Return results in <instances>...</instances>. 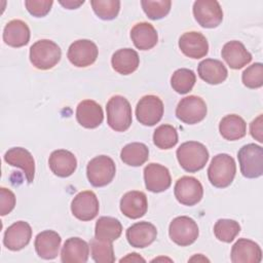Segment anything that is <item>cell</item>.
<instances>
[{"label": "cell", "instance_id": "obj_37", "mask_svg": "<svg viewBox=\"0 0 263 263\" xmlns=\"http://www.w3.org/2000/svg\"><path fill=\"white\" fill-rule=\"evenodd\" d=\"M90 4L95 13L104 21L114 20L120 9L118 0H91Z\"/></svg>", "mask_w": 263, "mask_h": 263}, {"label": "cell", "instance_id": "obj_5", "mask_svg": "<svg viewBox=\"0 0 263 263\" xmlns=\"http://www.w3.org/2000/svg\"><path fill=\"white\" fill-rule=\"evenodd\" d=\"M240 172L248 179L259 178L263 174V148L254 143L242 146L237 152Z\"/></svg>", "mask_w": 263, "mask_h": 263}, {"label": "cell", "instance_id": "obj_39", "mask_svg": "<svg viewBox=\"0 0 263 263\" xmlns=\"http://www.w3.org/2000/svg\"><path fill=\"white\" fill-rule=\"evenodd\" d=\"M241 80L245 86L249 88H259L263 85V65L255 63L249 66L241 75Z\"/></svg>", "mask_w": 263, "mask_h": 263}, {"label": "cell", "instance_id": "obj_35", "mask_svg": "<svg viewBox=\"0 0 263 263\" xmlns=\"http://www.w3.org/2000/svg\"><path fill=\"white\" fill-rule=\"evenodd\" d=\"M91 258L97 263H113L115 261L112 242L93 237L90 239Z\"/></svg>", "mask_w": 263, "mask_h": 263}, {"label": "cell", "instance_id": "obj_9", "mask_svg": "<svg viewBox=\"0 0 263 263\" xmlns=\"http://www.w3.org/2000/svg\"><path fill=\"white\" fill-rule=\"evenodd\" d=\"M163 115V103L154 95H147L140 99L136 107V116L140 123L153 126L158 123Z\"/></svg>", "mask_w": 263, "mask_h": 263}, {"label": "cell", "instance_id": "obj_23", "mask_svg": "<svg viewBox=\"0 0 263 263\" xmlns=\"http://www.w3.org/2000/svg\"><path fill=\"white\" fill-rule=\"evenodd\" d=\"M48 164L55 176L67 178L76 171L77 159L72 152L65 149H58L51 152Z\"/></svg>", "mask_w": 263, "mask_h": 263}, {"label": "cell", "instance_id": "obj_31", "mask_svg": "<svg viewBox=\"0 0 263 263\" xmlns=\"http://www.w3.org/2000/svg\"><path fill=\"white\" fill-rule=\"evenodd\" d=\"M121 223L113 217H101L96 223L95 237L99 239L112 242L121 235Z\"/></svg>", "mask_w": 263, "mask_h": 263}, {"label": "cell", "instance_id": "obj_25", "mask_svg": "<svg viewBox=\"0 0 263 263\" xmlns=\"http://www.w3.org/2000/svg\"><path fill=\"white\" fill-rule=\"evenodd\" d=\"M89 256L88 243L80 237L68 238L61 252V261L63 263H85Z\"/></svg>", "mask_w": 263, "mask_h": 263}, {"label": "cell", "instance_id": "obj_4", "mask_svg": "<svg viewBox=\"0 0 263 263\" xmlns=\"http://www.w3.org/2000/svg\"><path fill=\"white\" fill-rule=\"evenodd\" d=\"M107 122L115 132H125L129 128L133 117L129 102L122 96H113L107 103Z\"/></svg>", "mask_w": 263, "mask_h": 263}, {"label": "cell", "instance_id": "obj_42", "mask_svg": "<svg viewBox=\"0 0 263 263\" xmlns=\"http://www.w3.org/2000/svg\"><path fill=\"white\" fill-rule=\"evenodd\" d=\"M251 136L258 142H263V115L260 114L250 124Z\"/></svg>", "mask_w": 263, "mask_h": 263}, {"label": "cell", "instance_id": "obj_15", "mask_svg": "<svg viewBox=\"0 0 263 263\" xmlns=\"http://www.w3.org/2000/svg\"><path fill=\"white\" fill-rule=\"evenodd\" d=\"M32 237V228L25 221L11 224L4 232L3 243L10 251H20L28 246Z\"/></svg>", "mask_w": 263, "mask_h": 263}, {"label": "cell", "instance_id": "obj_7", "mask_svg": "<svg viewBox=\"0 0 263 263\" xmlns=\"http://www.w3.org/2000/svg\"><path fill=\"white\" fill-rule=\"evenodd\" d=\"M171 239L178 246L192 245L198 237L199 230L196 222L187 216H179L173 219L168 227Z\"/></svg>", "mask_w": 263, "mask_h": 263}, {"label": "cell", "instance_id": "obj_14", "mask_svg": "<svg viewBox=\"0 0 263 263\" xmlns=\"http://www.w3.org/2000/svg\"><path fill=\"white\" fill-rule=\"evenodd\" d=\"M144 181L147 190L154 193L165 191L172 184V178L167 167L154 162L145 166Z\"/></svg>", "mask_w": 263, "mask_h": 263}, {"label": "cell", "instance_id": "obj_13", "mask_svg": "<svg viewBox=\"0 0 263 263\" xmlns=\"http://www.w3.org/2000/svg\"><path fill=\"white\" fill-rule=\"evenodd\" d=\"M99 200L95 192L86 190L75 195L71 202V212L80 221H90L99 214Z\"/></svg>", "mask_w": 263, "mask_h": 263}, {"label": "cell", "instance_id": "obj_27", "mask_svg": "<svg viewBox=\"0 0 263 263\" xmlns=\"http://www.w3.org/2000/svg\"><path fill=\"white\" fill-rule=\"evenodd\" d=\"M30 40V29L22 20H12L3 30V41L11 47H22Z\"/></svg>", "mask_w": 263, "mask_h": 263}, {"label": "cell", "instance_id": "obj_2", "mask_svg": "<svg viewBox=\"0 0 263 263\" xmlns=\"http://www.w3.org/2000/svg\"><path fill=\"white\" fill-rule=\"evenodd\" d=\"M235 173L236 164L232 156L220 153L213 157L208 168V178L213 186L226 188L232 183Z\"/></svg>", "mask_w": 263, "mask_h": 263}, {"label": "cell", "instance_id": "obj_30", "mask_svg": "<svg viewBox=\"0 0 263 263\" xmlns=\"http://www.w3.org/2000/svg\"><path fill=\"white\" fill-rule=\"evenodd\" d=\"M219 132L225 140L236 141L246 136L247 123L240 116L229 114L221 119L219 123Z\"/></svg>", "mask_w": 263, "mask_h": 263}, {"label": "cell", "instance_id": "obj_19", "mask_svg": "<svg viewBox=\"0 0 263 263\" xmlns=\"http://www.w3.org/2000/svg\"><path fill=\"white\" fill-rule=\"evenodd\" d=\"M76 119L85 128H96L103 122V109L96 101L83 100L77 106Z\"/></svg>", "mask_w": 263, "mask_h": 263}, {"label": "cell", "instance_id": "obj_40", "mask_svg": "<svg viewBox=\"0 0 263 263\" xmlns=\"http://www.w3.org/2000/svg\"><path fill=\"white\" fill-rule=\"evenodd\" d=\"M53 4L52 0H26L25 5L30 14L36 17L45 16Z\"/></svg>", "mask_w": 263, "mask_h": 263}, {"label": "cell", "instance_id": "obj_33", "mask_svg": "<svg viewBox=\"0 0 263 263\" xmlns=\"http://www.w3.org/2000/svg\"><path fill=\"white\" fill-rule=\"evenodd\" d=\"M196 81L194 72L190 69L181 68L176 70L171 77V85L175 91L181 95L188 93L192 90Z\"/></svg>", "mask_w": 263, "mask_h": 263}, {"label": "cell", "instance_id": "obj_10", "mask_svg": "<svg viewBox=\"0 0 263 263\" xmlns=\"http://www.w3.org/2000/svg\"><path fill=\"white\" fill-rule=\"evenodd\" d=\"M193 15L202 28H216L223 21V11L218 1L197 0L193 3Z\"/></svg>", "mask_w": 263, "mask_h": 263}, {"label": "cell", "instance_id": "obj_34", "mask_svg": "<svg viewBox=\"0 0 263 263\" xmlns=\"http://www.w3.org/2000/svg\"><path fill=\"white\" fill-rule=\"evenodd\" d=\"M154 145L162 150H167L178 143L177 129L171 124H161L153 133Z\"/></svg>", "mask_w": 263, "mask_h": 263}, {"label": "cell", "instance_id": "obj_3", "mask_svg": "<svg viewBox=\"0 0 263 263\" xmlns=\"http://www.w3.org/2000/svg\"><path fill=\"white\" fill-rule=\"evenodd\" d=\"M62 50L60 46L49 39L36 41L30 47V62L39 70H49L61 60Z\"/></svg>", "mask_w": 263, "mask_h": 263}, {"label": "cell", "instance_id": "obj_18", "mask_svg": "<svg viewBox=\"0 0 263 263\" xmlns=\"http://www.w3.org/2000/svg\"><path fill=\"white\" fill-rule=\"evenodd\" d=\"M230 258L233 263H259L262 260V251L257 242L239 238L232 246Z\"/></svg>", "mask_w": 263, "mask_h": 263}, {"label": "cell", "instance_id": "obj_11", "mask_svg": "<svg viewBox=\"0 0 263 263\" xmlns=\"http://www.w3.org/2000/svg\"><path fill=\"white\" fill-rule=\"evenodd\" d=\"M174 194L180 203L192 206L201 200L203 196V188L196 178L184 176L176 182Z\"/></svg>", "mask_w": 263, "mask_h": 263}, {"label": "cell", "instance_id": "obj_36", "mask_svg": "<svg viewBox=\"0 0 263 263\" xmlns=\"http://www.w3.org/2000/svg\"><path fill=\"white\" fill-rule=\"evenodd\" d=\"M239 232L240 225L231 219H219L214 226L215 236L223 242H231Z\"/></svg>", "mask_w": 263, "mask_h": 263}, {"label": "cell", "instance_id": "obj_22", "mask_svg": "<svg viewBox=\"0 0 263 263\" xmlns=\"http://www.w3.org/2000/svg\"><path fill=\"white\" fill-rule=\"evenodd\" d=\"M62 238L53 230H44L35 237L34 247L37 255L45 260L54 259L59 255Z\"/></svg>", "mask_w": 263, "mask_h": 263}, {"label": "cell", "instance_id": "obj_28", "mask_svg": "<svg viewBox=\"0 0 263 263\" xmlns=\"http://www.w3.org/2000/svg\"><path fill=\"white\" fill-rule=\"evenodd\" d=\"M130 38L135 46L140 50L151 49L158 41V35L155 28L146 22L138 23L132 28Z\"/></svg>", "mask_w": 263, "mask_h": 263}, {"label": "cell", "instance_id": "obj_12", "mask_svg": "<svg viewBox=\"0 0 263 263\" xmlns=\"http://www.w3.org/2000/svg\"><path fill=\"white\" fill-rule=\"evenodd\" d=\"M99 54L98 46L88 39H79L74 41L68 49L67 57L72 65L84 68L92 65Z\"/></svg>", "mask_w": 263, "mask_h": 263}, {"label": "cell", "instance_id": "obj_26", "mask_svg": "<svg viewBox=\"0 0 263 263\" xmlns=\"http://www.w3.org/2000/svg\"><path fill=\"white\" fill-rule=\"evenodd\" d=\"M198 76L209 84H220L226 80L228 71L225 65L215 59H205L198 64Z\"/></svg>", "mask_w": 263, "mask_h": 263}, {"label": "cell", "instance_id": "obj_29", "mask_svg": "<svg viewBox=\"0 0 263 263\" xmlns=\"http://www.w3.org/2000/svg\"><path fill=\"white\" fill-rule=\"evenodd\" d=\"M112 68L121 75L134 73L140 64V58L132 48H121L115 51L111 58Z\"/></svg>", "mask_w": 263, "mask_h": 263}, {"label": "cell", "instance_id": "obj_44", "mask_svg": "<svg viewBox=\"0 0 263 263\" xmlns=\"http://www.w3.org/2000/svg\"><path fill=\"white\" fill-rule=\"evenodd\" d=\"M140 262V261H142V262H145V259L144 258H142L139 254H137V253H132V254H128L125 258H122V259H120V262Z\"/></svg>", "mask_w": 263, "mask_h": 263}, {"label": "cell", "instance_id": "obj_41", "mask_svg": "<svg viewBox=\"0 0 263 263\" xmlns=\"http://www.w3.org/2000/svg\"><path fill=\"white\" fill-rule=\"evenodd\" d=\"M15 206L14 193L4 187L0 188V215L5 216L9 214Z\"/></svg>", "mask_w": 263, "mask_h": 263}, {"label": "cell", "instance_id": "obj_8", "mask_svg": "<svg viewBox=\"0 0 263 263\" xmlns=\"http://www.w3.org/2000/svg\"><path fill=\"white\" fill-rule=\"evenodd\" d=\"M208 108L205 102L197 96H188L178 103L176 116L186 124H195L202 121L206 115Z\"/></svg>", "mask_w": 263, "mask_h": 263}, {"label": "cell", "instance_id": "obj_38", "mask_svg": "<svg viewBox=\"0 0 263 263\" xmlns=\"http://www.w3.org/2000/svg\"><path fill=\"white\" fill-rule=\"evenodd\" d=\"M142 8L150 20H160L167 15L171 10L170 0H142Z\"/></svg>", "mask_w": 263, "mask_h": 263}, {"label": "cell", "instance_id": "obj_24", "mask_svg": "<svg viewBox=\"0 0 263 263\" xmlns=\"http://www.w3.org/2000/svg\"><path fill=\"white\" fill-rule=\"evenodd\" d=\"M221 55L227 65L234 70L243 68L252 61V54L247 50L245 45L237 40L225 43Z\"/></svg>", "mask_w": 263, "mask_h": 263}, {"label": "cell", "instance_id": "obj_17", "mask_svg": "<svg viewBox=\"0 0 263 263\" xmlns=\"http://www.w3.org/2000/svg\"><path fill=\"white\" fill-rule=\"evenodd\" d=\"M126 239L134 248H146L150 246L157 236L156 227L147 221L137 222L126 230Z\"/></svg>", "mask_w": 263, "mask_h": 263}, {"label": "cell", "instance_id": "obj_1", "mask_svg": "<svg viewBox=\"0 0 263 263\" xmlns=\"http://www.w3.org/2000/svg\"><path fill=\"white\" fill-rule=\"evenodd\" d=\"M176 154L181 167L188 173L200 171L209 160L206 147L196 141H188L181 144Z\"/></svg>", "mask_w": 263, "mask_h": 263}, {"label": "cell", "instance_id": "obj_32", "mask_svg": "<svg viewBox=\"0 0 263 263\" xmlns=\"http://www.w3.org/2000/svg\"><path fill=\"white\" fill-rule=\"evenodd\" d=\"M120 158L127 165L141 166L149 158V149L143 143H129L121 149Z\"/></svg>", "mask_w": 263, "mask_h": 263}, {"label": "cell", "instance_id": "obj_43", "mask_svg": "<svg viewBox=\"0 0 263 263\" xmlns=\"http://www.w3.org/2000/svg\"><path fill=\"white\" fill-rule=\"evenodd\" d=\"M84 1H73V0H67V1H60V4L63 5L67 9H75L78 8L80 5H82Z\"/></svg>", "mask_w": 263, "mask_h": 263}, {"label": "cell", "instance_id": "obj_20", "mask_svg": "<svg viewBox=\"0 0 263 263\" xmlns=\"http://www.w3.org/2000/svg\"><path fill=\"white\" fill-rule=\"evenodd\" d=\"M4 160L8 164L23 170L28 183L31 184L34 181L35 160L27 149L22 147L10 148L4 154Z\"/></svg>", "mask_w": 263, "mask_h": 263}, {"label": "cell", "instance_id": "obj_6", "mask_svg": "<svg viewBox=\"0 0 263 263\" xmlns=\"http://www.w3.org/2000/svg\"><path fill=\"white\" fill-rule=\"evenodd\" d=\"M116 173L113 159L107 155H99L92 158L86 166L88 182L93 187H104L111 183Z\"/></svg>", "mask_w": 263, "mask_h": 263}, {"label": "cell", "instance_id": "obj_16", "mask_svg": "<svg viewBox=\"0 0 263 263\" xmlns=\"http://www.w3.org/2000/svg\"><path fill=\"white\" fill-rule=\"evenodd\" d=\"M179 48L188 58L201 59L209 52V43L201 33L190 31L181 35Z\"/></svg>", "mask_w": 263, "mask_h": 263}, {"label": "cell", "instance_id": "obj_21", "mask_svg": "<svg viewBox=\"0 0 263 263\" xmlns=\"http://www.w3.org/2000/svg\"><path fill=\"white\" fill-rule=\"evenodd\" d=\"M147 209V196L142 191H128L120 199V211L129 219H139L143 217L146 214Z\"/></svg>", "mask_w": 263, "mask_h": 263}]
</instances>
